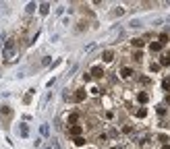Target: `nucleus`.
<instances>
[{"label": "nucleus", "instance_id": "1", "mask_svg": "<svg viewBox=\"0 0 170 149\" xmlns=\"http://www.w3.org/2000/svg\"><path fill=\"white\" fill-rule=\"evenodd\" d=\"M13 50H15V40L10 37V40L6 42V46H4V58H6V60H10V56H13Z\"/></svg>", "mask_w": 170, "mask_h": 149}, {"label": "nucleus", "instance_id": "2", "mask_svg": "<svg viewBox=\"0 0 170 149\" xmlns=\"http://www.w3.org/2000/svg\"><path fill=\"white\" fill-rule=\"evenodd\" d=\"M89 75H91L93 79H102L106 73H104V66H100V64H98V66H93V68H91V73H89Z\"/></svg>", "mask_w": 170, "mask_h": 149}, {"label": "nucleus", "instance_id": "3", "mask_svg": "<svg viewBox=\"0 0 170 149\" xmlns=\"http://www.w3.org/2000/svg\"><path fill=\"white\" fill-rule=\"evenodd\" d=\"M81 133H83V126H81V124H73V126H69V135H73V137H81Z\"/></svg>", "mask_w": 170, "mask_h": 149}, {"label": "nucleus", "instance_id": "4", "mask_svg": "<svg viewBox=\"0 0 170 149\" xmlns=\"http://www.w3.org/2000/svg\"><path fill=\"white\" fill-rule=\"evenodd\" d=\"M102 60L104 62H112L114 60V50H104L102 52Z\"/></svg>", "mask_w": 170, "mask_h": 149}, {"label": "nucleus", "instance_id": "5", "mask_svg": "<svg viewBox=\"0 0 170 149\" xmlns=\"http://www.w3.org/2000/svg\"><path fill=\"white\" fill-rule=\"evenodd\" d=\"M85 98H87V91H85V89H77V91H75V101H77V103L85 101Z\"/></svg>", "mask_w": 170, "mask_h": 149}, {"label": "nucleus", "instance_id": "6", "mask_svg": "<svg viewBox=\"0 0 170 149\" xmlns=\"http://www.w3.org/2000/svg\"><path fill=\"white\" fill-rule=\"evenodd\" d=\"M137 101H139V103H147V101H149V93H147V91H139V93H137Z\"/></svg>", "mask_w": 170, "mask_h": 149}, {"label": "nucleus", "instance_id": "7", "mask_svg": "<svg viewBox=\"0 0 170 149\" xmlns=\"http://www.w3.org/2000/svg\"><path fill=\"white\" fill-rule=\"evenodd\" d=\"M120 77H123V79H131V77H133V68H131V66H123Z\"/></svg>", "mask_w": 170, "mask_h": 149}, {"label": "nucleus", "instance_id": "8", "mask_svg": "<svg viewBox=\"0 0 170 149\" xmlns=\"http://www.w3.org/2000/svg\"><path fill=\"white\" fill-rule=\"evenodd\" d=\"M158 64H160V66H170V52L160 56V62H158Z\"/></svg>", "mask_w": 170, "mask_h": 149}, {"label": "nucleus", "instance_id": "9", "mask_svg": "<svg viewBox=\"0 0 170 149\" xmlns=\"http://www.w3.org/2000/svg\"><path fill=\"white\" fill-rule=\"evenodd\" d=\"M149 52H156V54L162 52V44H160V42H152V44H149Z\"/></svg>", "mask_w": 170, "mask_h": 149}, {"label": "nucleus", "instance_id": "10", "mask_svg": "<svg viewBox=\"0 0 170 149\" xmlns=\"http://www.w3.org/2000/svg\"><path fill=\"white\" fill-rule=\"evenodd\" d=\"M131 44H133V46H135V48L139 50V48H143V46H145V40H141V37H137V40H133V42H131Z\"/></svg>", "mask_w": 170, "mask_h": 149}, {"label": "nucleus", "instance_id": "11", "mask_svg": "<svg viewBox=\"0 0 170 149\" xmlns=\"http://www.w3.org/2000/svg\"><path fill=\"white\" fill-rule=\"evenodd\" d=\"M158 42H160V44H162V46H166V44H168V42H170L168 33H160V37H158Z\"/></svg>", "mask_w": 170, "mask_h": 149}, {"label": "nucleus", "instance_id": "12", "mask_svg": "<svg viewBox=\"0 0 170 149\" xmlns=\"http://www.w3.org/2000/svg\"><path fill=\"white\" fill-rule=\"evenodd\" d=\"M77 120H79V114H75V112H73V114L69 116V124L73 126V124H77Z\"/></svg>", "mask_w": 170, "mask_h": 149}, {"label": "nucleus", "instance_id": "13", "mask_svg": "<svg viewBox=\"0 0 170 149\" xmlns=\"http://www.w3.org/2000/svg\"><path fill=\"white\" fill-rule=\"evenodd\" d=\"M145 116H147V110L145 108H139L137 110V118H145Z\"/></svg>", "mask_w": 170, "mask_h": 149}, {"label": "nucleus", "instance_id": "14", "mask_svg": "<svg viewBox=\"0 0 170 149\" xmlns=\"http://www.w3.org/2000/svg\"><path fill=\"white\" fill-rule=\"evenodd\" d=\"M162 89H164V91H170V79H164V81H162Z\"/></svg>", "mask_w": 170, "mask_h": 149}, {"label": "nucleus", "instance_id": "15", "mask_svg": "<svg viewBox=\"0 0 170 149\" xmlns=\"http://www.w3.org/2000/svg\"><path fill=\"white\" fill-rule=\"evenodd\" d=\"M48 10H50V4H48V2H44V4H42V8H40V12H42V15H46Z\"/></svg>", "mask_w": 170, "mask_h": 149}, {"label": "nucleus", "instance_id": "16", "mask_svg": "<svg viewBox=\"0 0 170 149\" xmlns=\"http://www.w3.org/2000/svg\"><path fill=\"white\" fill-rule=\"evenodd\" d=\"M75 145H79V147L85 145V139H83V137H75Z\"/></svg>", "mask_w": 170, "mask_h": 149}, {"label": "nucleus", "instance_id": "17", "mask_svg": "<svg viewBox=\"0 0 170 149\" xmlns=\"http://www.w3.org/2000/svg\"><path fill=\"white\" fill-rule=\"evenodd\" d=\"M133 58H135V60H141V58H143V52H141V50H137V52L133 54Z\"/></svg>", "mask_w": 170, "mask_h": 149}, {"label": "nucleus", "instance_id": "18", "mask_svg": "<svg viewBox=\"0 0 170 149\" xmlns=\"http://www.w3.org/2000/svg\"><path fill=\"white\" fill-rule=\"evenodd\" d=\"M141 83H143V85H149L152 79H149V77H141Z\"/></svg>", "mask_w": 170, "mask_h": 149}, {"label": "nucleus", "instance_id": "19", "mask_svg": "<svg viewBox=\"0 0 170 149\" xmlns=\"http://www.w3.org/2000/svg\"><path fill=\"white\" fill-rule=\"evenodd\" d=\"M149 70H154V73H156V70H160V64H152V66H149Z\"/></svg>", "mask_w": 170, "mask_h": 149}, {"label": "nucleus", "instance_id": "20", "mask_svg": "<svg viewBox=\"0 0 170 149\" xmlns=\"http://www.w3.org/2000/svg\"><path fill=\"white\" fill-rule=\"evenodd\" d=\"M162 149H170V147H168V145H164V147H162Z\"/></svg>", "mask_w": 170, "mask_h": 149}]
</instances>
